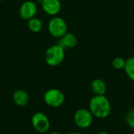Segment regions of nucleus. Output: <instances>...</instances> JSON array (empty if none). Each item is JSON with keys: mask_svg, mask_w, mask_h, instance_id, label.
<instances>
[{"mask_svg": "<svg viewBox=\"0 0 134 134\" xmlns=\"http://www.w3.org/2000/svg\"><path fill=\"white\" fill-rule=\"evenodd\" d=\"M97 134H109V133H108L107 131H100Z\"/></svg>", "mask_w": 134, "mask_h": 134, "instance_id": "dca6fc26", "label": "nucleus"}, {"mask_svg": "<svg viewBox=\"0 0 134 134\" xmlns=\"http://www.w3.org/2000/svg\"><path fill=\"white\" fill-rule=\"evenodd\" d=\"M49 134H60L58 131H52V132H50Z\"/></svg>", "mask_w": 134, "mask_h": 134, "instance_id": "f3484780", "label": "nucleus"}, {"mask_svg": "<svg viewBox=\"0 0 134 134\" xmlns=\"http://www.w3.org/2000/svg\"><path fill=\"white\" fill-rule=\"evenodd\" d=\"M93 115L90 110L80 108L74 115L75 124L80 129H87L93 123Z\"/></svg>", "mask_w": 134, "mask_h": 134, "instance_id": "39448f33", "label": "nucleus"}, {"mask_svg": "<svg viewBox=\"0 0 134 134\" xmlns=\"http://www.w3.org/2000/svg\"><path fill=\"white\" fill-rule=\"evenodd\" d=\"M126 64V60L121 57H115L112 61H111V65L112 67L116 69V70H122L124 69Z\"/></svg>", "mask_w": 134, "mask_h": 134, "instance_id": "4468645a", "label": "nucleus"}, {"mask_svg": "<svg viewBox=\"0 0 134 134\" xmlns=\"http://www.w3.org/2000/svg\"><path fill=\"white\" fill-rule=\"evenodd\" d=\"M125 120L126 124L134 130V108L128 111L125 117Z\"/></svg>", "mask_w": 134, "mask_h": 134, "instance_id": "2eb2a0df", "label": "nucleus"}, {"mask_svg": "<svg viewBox=\"0 0 134 134\" xmlns=\"http://www.w3.org/2000/svg\"><path fill=\"white\" fill-rule=\"evenodd\" d=\"M37 11H38V6L36 3L33 1L27 0L21 4L19 9V13L22 19L28 20L35 17Z\"/></svg>", "mask_w": 134, "mask_h": 134, "instance_id": "0eeeda50", "label": "nucleus"}, {"mask_svg": "<svg viewBox=\"0 0 134 134\" xmlns=\"http://www.w3.org/2000/svg\"><path fill=\"white\" fill-rule=\"evenodd\" d=\"M2 0H0V2H2Z\"/></svg>", "mask_w": 134, "mask_h": 134, "instance_id": "6ab92c4d", "label": "nucleus"}, {"mask_svg": "<svg viewBox=\"0 0 134 134\" xmlns=\"http://www.w3.org/2000/svg\"><path fill=\"white\" fill-rule=\"evenodd\" d=\"M43 99L48 106L52 108H58L64 104L65 100V96L60 90L53 88L48 90L45 93Z\"/></svg>", "mask_w": 134, "mask_h": 134, "instance_id": "20e7f679", "label": "nucleus"}, {"mask_svg": "<svg viewBox=\"0 0 134 134\" xmlns=\"http://www.w3.org/2000/svg\"><path fill=\"white\" fill-rule=\"evenodd\" d=\"M41 5L46 14L53 16H57L61 9L60 0H42Z\"/></svg>", "mask_w": 134, "mask_h": 134, "instance_id": "6e6552de", "label": "nucleus"}, {"mask_svg": "<svg viewBox=\"0 0 134 134\" xmlns=\"http://www.w3.org/2000/svg\"><path fill=\"white\" fill-rule=\"evenodd\" d=\"M13 100L16 105L25 107L29 102V95L24 90H17L13 94Z\"/></svg>", "mask_w": 134, "mask_h": 134, "instance_id": "9d476101", "label": "nucleus"}, {"mask_svg": "<svg viewBox=\"0 0 134 134\" xmlns=\"http://www.w3.org/2000/svg\"><path fill=\"white\" fill-rule=\"evenodd\" d=\"M27 27L31 31L38 33L43 28V23L39 18L35 16L27 20Z\"/></svg>", "mask_w": 134, "mask_h": 134, "instance_id": "f8f14e48", "label": "nucleus"}, {"mask_svg": "<svg viewBox=\"0 0 134 134\" xmlns=\"http://www.w3.org/2000/svg\"><path fill=\"white\" fill-rule=\"evenodd\" d=\"M90 111L97 119H106L111 112V105L105 95H95L90 101Z\"/></svg>", "mask_w": 134, "mask_h": 134, "instance_id": "f257e3e1", "label": "nucleus"}, {"mask_svg": "<svg viewBox=\"0 0 134 134\" xmlns=\"http://www.w3.org/2000/svg\"><path fill=\"white\" fill-rule=\"evenodd\" d=\"M48 31L54 38H61L68 32V24L60 16H53L48 23Z\"/></svg>", "mask_w": 134, "mask_h": 134, "instance_id": "7ed1b4c3", "label": "nucleus"}, {"mask_svg": "<svg viewBox=\"0 0 134 134\" xmlns=\"http://www.w3.org/2000/svg\"><path fill=\"white\" fill-rule=\"evenodd\" d=\"M64 57V49L58 44L49 46L45 53V60L46 64L51 67H57L61 64Z\"/></svg>", "mask_w": 134, "mask_h": 134, "instance_id": "f03ea898", "label": "nucleus"}, {"mask_svg": "<svg viewBox=\"0 0 134 134\" xmlns=\"http://www.w3.org/2000/svg\"><path fill=\"white\" fill-rule=\"evenodd\" d=\"M77 44H78L77 37L71 32H67L64 36L60 38V41L58 42V45H60L64 49L75 48L77 46Z\"/></svg>", "mask_w": 134, "mask_h": 134, "instance_id": "1a4fd4ad", "label": "nucleus"}, {"mask_svg": "<svg viewBox=\"0 0 134 134\" xmlns=\"http://www.w3.org/2000/svg\"><path fill=\"white\" fill-rule=\"evenodd\" d=\"M68 134H82L81 133H79V132H71V133H69Z\"/></svg>", "mask_w": 134, "mask_h": 134, "instance_id": "a211bd4d", "label": "nucleus"}, {"mask_svg": "<svg viewBox=\"0 0 134 134\" xmlns=\"http://www.w3.org/2000/svg\"><path fill=\"white\" fill-rule=\"evenodd\" d=\"M124 71L127 77L134 82V57H131L126 60Z\"/></svg>", "mask_w": 134, "mask_h": 134, "instance_id": "ddd939ff", "label": "nucleus"}, {"mask_svg": "<svg viewBox=\"0 0 134 134\" xmlns=\"http://www.w3.org/2000/svg\"><path fill=\"white\" fill-rule=\"evenodd\" d=\"M90 89L95 95H104L107 90V85L104 80L96 79L92 81Z\"/></svg>", "mask_w": 134, "mask_h": 134, "instance_id": "9b49d317", "label": "nucleus"}, {"mask_svg": "<svg viewBox=\"0 0 134 134\" xmlns=\"http://www.w3.org/2000/svg\"><path fill=\"white\" fill-rule=\"evenodd\" d=\"M33 128L40 133H45L50 128V122L48 116L42 112H36L31 118Z\"/></svg>", "mask_w": 134, "mask_h": 134, "instance_id": "423d86ee", "label": "nucleus"}, {"mask_svg": "<svg viewBox=\"0 0 134 134\" xmlns=\"http://www.w3.org/2000/svg\"><path fill=\"white\" fill-rule=\"evenodd\" d=\"M133 134H134V130H133Z\"/></svg>", "mask_w": 134, "mask_h": 134, "instance_id": "aec40b11", "label": "nucleus"}]
</instances>
